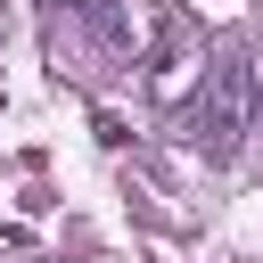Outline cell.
<instances>
[{"label": "cell", "instance_id": "obj_1", "mask_svg": "<svg viewBox=\"0 0 263 263\" xmlns=\"http://www.w3.org/2000/svg\"><path fill=\"white\" fill-rule=\"evenodd\" d=\"M247 132H255V66L247 58H222L214 82H205V99L189 107V140L205 156H238Z\"/></svg>", "mask_w": 263, "mask_h": 263}]
</instances>
